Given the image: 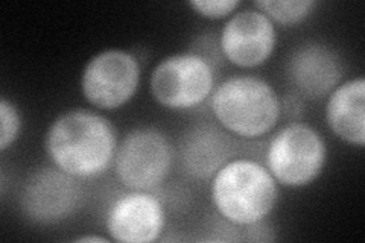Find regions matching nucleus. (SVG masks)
Returning <instances> with one entry per match:
<instances>
[{
	"label": "nucleus",
	"mask_w": 365,
	"mask_h": 243,
	"mask_svg": "<svg viewBox=\"0 0 365 243\" xmlns=\"http://www.w3.org/2000/svg\"><path fill=\"white\" fill-rule=\"evenodd\" d=\"M119 145L116 126L98 111L73 108L52 120L44 135L51 163L76 180H93L113 166Z\"/></svg>",
	"instance_id": "nucleus-1"
},
{
	"label": "nucleus",
	"mask_w": 365,
	"mask_h": 243,
	"mask_svg": "<svg viewBox=\"0 0 365 243\" xmlns=\"http://www.w3.org/2000/svg\"><path fill=\"white\" fill-rule=\"evenodd\" d=\"M210 198L225 222L245 228L267 221L279 202L280 192L265 165L233 157L210 180Z\"/></svg>",
	"instance_id": "nucleus-2"
},
{
	"label": "nucleus",
	"mask_w": 365,
	"mask_h": 243,
	"mask_svg": "<svg viewBox=\"0 0 365 243\" xmlns=\"http://www.w3.org/2000/svg\"><path fill=\"white\" fill-rule=\"evenodd\" d=\"M210 111L224 131L244 140H256L276 128L283 111L282 99L267 79L233 75L216 84Z\"/></svg>",
	"instance_id": "nucleus-3"
},
{
	"label": "nucleus",
	"mask_w": 365,
	"mask_h": 243,
	"mask_svg": "<svg viewBox=\"0 0 365 243\" xmlns=\"http://www.w3.org/2000/svg\"><path fill=\"white\" fill-rule=\"evenodd\" d=\"M329 149L324 137L306 122H289L271 137L265 166L279 186L303 189L324 172Z\"/></svg>",
	"instance_id": "nucleus-4"
},
{
	"label": "nucleus",
	"mask_w": 365,
	"mask_h": 243,
	"mask_svg": "<svg viewBox=\"0 0 365 243\" xmlns=\"http://www.w3.org/2000/svg\"><path fill=\"white\" fill-rule=\"evenodd\" d=\"M174 146L155 126H137L119 140L113 170L127 190L153 192L174 167Z\"/></svg>",
	"instance_id": "nucleus-5"
},
{
	"label": "nucleus",
	"mask_w": 365,
	"mask_h": 243,
	"mask_svg": "<svg viewBox=\"0 0 365 243\" xmlns=\"http://www.w3.org/2000/svg\"><path fill=\"white\" fill-rule=\"evenodd\" d=\"M216 72L209 58L198 52H177L165 56L153 68L150 90L160 107L173 111L197 108L210 99Z\"/></svg>",
	"instance_id": "nucleus-6"
},
{
	"label": "nucleus",
	"mask_w": 365,
	"mask_h": 243,
	"mask_svg": "<svg viewBox=\"0 0 365 243\" xmlns=\"http://www.w3.org/2000/svg\"><path fill=\"white\" fill-rule=\"evenodd\" d=\"M142 81L137 56L125 49L111 48L98 52L87 61L79 78V88L91 107L114 111L135 96Z\"/></svg>",
	"instance_id": "nucleus-7"
},
{
	"label": "nucleus",
	"mask_w": 365,
	"mask_h": 243,
	"mask_svg": "<svg viewBox=\"0 0 365 243\" xmlns=\"http://www.w3.org/2000/svg\"><path fill=\"white\" fill-rule=\"evenodd\" d=\"M84 200L79 180L55 167H40L23 182L19 207L32 225L53 227L73 216Z\"/></svg>",
	"instance_id": "nucleus-8"
},
{
	"label": "nucleus",
	"mask_w": 365,
	"mask_h": 243,
	"mask_svg": "<svg viewBox=\"0 0 365 243\" xmlns=\"http://www.w3.org/2000/svg\"><path fill=\"white\" fill-rule=\"evenodd\" d=\"M277 26L259 9L244 8L227 19L220 32V51L235 67L257 68L277 48Z\"/></svg>",
	"instance_id": "nucleus-9"
},
{
	"label": "nucleus",
	"mask_w": 365,
	"mask_h": 243,
	"mask_svg": "<svg viewBox=\"0 0 365 243\" xmlns=\"http://www.w3.org/2000/svg\"><path fill=\"white\" fill-rule=\"evenodd\" d=\"M166 227L165 205L155 195L145 190L120 193L108 205L106 229L119 243H153Z\"/></svg>",
	"instance_id": "nucleus-10"
},
{
	"label": "nucleus",
	"mask_w": 365,
	"mask_h": 243,
	"mask_svg": "<svg viewBox=\"0 0 365 243\" xmlns=\"http://www.w3.org/2000/svg\"><path fill=\"white\" fill-rule=\"evenodd\" d=\"M287 78L306 99H326L342 83L344 64L339 53L326 43L306 41L289 53Z\"/></svg>",
	"instance_id": "nucleus-11"
},
{
	"label": "nucleus",
	"mask_w": 365,
	"mask_h": 243,
	"mask_svg": "<svg viewBox=\"0 0 365 243\" xmlns=\"http://www.w3.org/2000/svg\"><path fill=\"white\" fill-rule=\"evenodd\" d=\"M236 154L232 134L220 125L201 122L181 135L180 161L186 175L193 180H212L227 161Z\"/></svg>",
	"instance_id": "nucleus-12"
},
{
	"label": "nucleus",
	"mask_w": 365,
	"mask_h": 243,
	"mask_svg": "<svg viewBox=\"0 0 365 243\" xmlns=\"http://www.w3.org/2000/svg\"><path fill=\"white\" fill-rule=\"evenodd\" d=\"M326 102V123L335 137L350 146H365V79L356 76L342 83Z\"/></svg>",
	"instance_id": "nucleus-13"
},
{
	"label": "nucleus",
	"mask_w": 365,
	"mask_h": 243,
	"mask_svg": "<svg viewBox=\"0 0 365 243\" xmlns=\"http://www.w3.org/2000/svg\"><path fill=\"white\" fill-rule=\"evenodd\" d=\"M253 6L264 13L276 26L289 28L311 17L318 2L315 0H257Z\"/></svg>",
	"instance_id": "nucleus-14"
},
{
	"label": "nucleus",
	"mask_w": 365,
	"mask_h": 243,
	"mask_svg": "<svg viewBox=\"0 0 365 243\" xmlns=\"http://www.w3.org/2000/svg\"><path fill=\"white\" fill-rule=\"evenodd\" d=\"M21 114L19 107L8 98L0 99V152H6L19 140L21 133Z\"/></svg>",
	"instance_id": "nucleus-15"
},
{
	"label": "nucleus",
	"mask_w": 365,
	"mask_h": 243,
	"mask_svg": "<svg viewBox=\"0 0 365 243\" xmlns=\"http://www.w3.org/2000/svg\"><path fill=\"white\" fill-rule=\"evenodd\" d=\"M187 6L202 19L222 20L230 19L242 4L239 0H190Z\"/></svg>",
	"instance_id": "nucleus-16"
},
{
	"label": "nucleus",
	"mask_w": 365,
	"mask_h": 243,
	"mask_svg": "<svg viewBox=\"0 0 365 243\" xmlns=\"http://www.w3.org/2000/svg\"><path fill=\"white\" fill-rule=\"evenodd\" d=\"M111 239L108 237H102V236H98V234H86V236H79L75 239V242L78 243H108Z\"/></svg>",
	"instance_id": "nucleus-17"
}]
</instances>
